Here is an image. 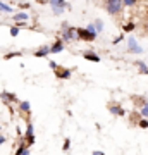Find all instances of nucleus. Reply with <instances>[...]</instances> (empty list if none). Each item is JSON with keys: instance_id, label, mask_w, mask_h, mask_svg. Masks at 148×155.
I'll return each mask as SVG.
<instances>
[{"instance_id": "nucleus-9", "label": "nucleus", "mask_w": 148, "mask_h": 155, "mask_svg": "<svg viewBox=\"0 0 148 155\" xmlns=\"http://www.w3.org/2000/svg\"><path fill=\"white\" fill-rule=\"evenodd\" d=\"M64 48H66V45H64V40L59 38V40H55V43L50 47V52H52V54H61Z\"/></svg>"}, {"instance_id": "nucleus-14", "label": "nucleus", "mask_w": 148, "mask_h": 155, "mask_svg": "<svg viewBox=\"0 0 148 155\" xmlns=\"http://www.w3.org/2000/svg\"><path fill=\"white\" fill-rule=\"evenodd\" d=\"M35 134V127H33V122L31 121H28V124H26V133L22 134V138L26 140L28 136H33Z\"/></svg>"}, {"instance_id": "nucleus-6", "label": "nucleus", "mask_w": 148, "mask_h": 155, "mask_svg": "<svg viewBox=\"0 0 148 155\" xmlns=\"http://www.w3.org/2000/svg\"><path fill=\"white\" fill-rule=\"evenodd\" d=\"M107 109H109V112L112 114V116H117V117H124L126 116V110H124L119 104H114V102H112V104L107 105Z\"/></svg>"}, {"instance_id": "nucleus-26", "label": "nucleus", "mask_w": 148, "mask_h": 155, "mask_svg": "<svg viewBox=\"0 0 148 155\" xmlns=\"http://www.w3.org/2000/svg\"><path fill=\"white\" fill-rule=\"evenodd\" d=\"M122 38H124V35H121V36H117V38H114L112 45H115V43H119V41H122Z\"/></svg>"}, {"instance_id": "nucleus-7", "label": "nucleus", "mask_w": 148, "mask_h": 155, "mask_svg": "<svg viewBox=\"0 0 148 155\" xmlns=\"http://www.w3.org/2000/svg\"><path fill=\"white\" fill-rule=\"evenodd\" d=\"M0 98L4 100L5 104H17V105L21 104V102H19V98H17L14 93H11V91H2V93H0Z\"/></svg>"}, {"instance_id": "nucleus-2", "label": "nucleus", "mask_w": 148, "mask_h": 155, "mask_svg": "<svg viewBox=\"0 0 148 155\" xmlns=\"http://www.w3.org/2000/svg\"><path fill=\"white\" fill-rule=\"evenodd\" d=\"M61 38L64 40V41H72L74 38H77V28H74V26H69V22H62Z\"/></svg>"}, {"instance_id": "nucleus-30", "label": "nucleus", "mask_w": 148, "mask_h": 155, "mask_svg": "<svg viewBox=\"0 0 148 155\" xmlns=\"http://www.w3.org/2000/svg\"><path fill=\"white\" fill-rule=\"evenodd\" d=\"M5 141H7V140H5V136H4V134H0V145H4Z\"/></svg>"}, {"instance_id": "nucleus-1", "label": "nucleus", "mask_w": 148, "mask_h": 155, "mask_svg": "<svg viewBox=\"0 0 148 155\" xmlns=\"http://www.w3.org/2000/svg\"><path fill=\"white\" fill-rule=\"evenodd\" d=\"M104 7L107 14L110 16H119L124 9V4H122V0H105L104 2Z\"/></svg>"}, {"instance_id": "nucleus-10", "label": "nucleus", "mask_w": 148, "mask_h": 155, "mask_svg": "<svg viewBox=\"0 0 148 155\" xmlns=\"http://www.w3.org/2000/svg\"><path fill=\"white\" fill-rule=\"evenodd\" d=\"M48 54H52V52H50V47H48V45H41V47L35 52L33 55L38 57V59H43V57H47Z\"/></svg>"}, {"instance_id": "nucleus-8", "label": "nucleus", "mask_w": 148, "mask_h": 155, "mask_svg": "<svg viewBox=\"0 0 148 155\" xmlns=\"http://www.w3.org/2000/svg\"><path fill=\"white\" fill-rule=\"evenodd\" d=\"M17 110H19V114L29 116V114H31V105H29V102H28V100H21V104L17 105Z\"/></svg>"}, {"instance_id": "nucleus-21", "label": "nucleus", "mask_w": 148, "mask_h": 155, "mask_svg": "<svg viewBox=\"0 0 148 155\" xmlns=\"http://www.w3.org/2000/svg\"><path fill=\"white\" fill-rule=\"evenodd\" d=\"M35 141H36L35 134H33V136H28V138H26V145H28V148H31V147L35 145Z\"/></svg>"}, {"instance_id": "nucleus-15", "label": "nucleus", "mask_w": 148, "mask_h": 155, "mask_svg": "<svg viewBox=\"0 0 148 155\" xmlns=\"http://www.w3.org/2000/svg\"><path fill=\"white\" fill-rule=\"evenodd\" d=\"M134 28H136L134 22H126V24L122 26V31H124V33H131V31H134Z\"/></svg>"}, {"instance_id": "nucleus-23", "label": "nucleus", "mask_w": 148, "mask_h": 155, "mask_svg": "<svg viewBox=\"0 0 148 155\" xmlns=\"http://www.w3.org/2000/svg\"><path fill=\"white\" fill-rule=\"evenodd\" d=\"M122 4H124V7H133L138 4V0H122Z\"/></svg>"}, {"instance_id": "nucleus-18", "label": "nucleus", "mask_w": 148, "mask_h": 155, "mask_svg": "<svg viewBox=\"0 0 148 155\" xmlns=\"http://www.w3.org/2000/svg\"><path fill=\"white\" fill-rule=\"evenodd\" d=\"M136 66L140 67V72H143V74H146V72H148V66L145 64V62H140V61H136Z\"/></svg>"}, {"instance_id": "nucleus-28", "label": "nucleus", "mask_w": 148, "mask_h": 155, "mask_svg": "<svg viewBox=\"0 0 148 155\" xmlns=\"http://www.w3.org/2000/svg\"><path fill=\"white\" fill-rule=\"evenodd\" d=\"M19 7H21V9H29V4H28V2H22V4H19Z\"/></svg>"}, {"instance_id": "nucleus-32", "label": "nucleus", "mask_w": 148, "mask_h": 155, "mask_svg": "<svg viewBox=\"0 0 148 155\" xmlns=\"http://www.w3.org/2000/svg\"><path fill=\"white\" fill-rule=\"evenodd\" d=\"M38 2H40V4H45V2H47V4H48L50 0H38Z\"/></svg>"}, {"instance_id": "nucleus-16", "label": "nucleus", "mask_w": 148, "mask_h": 155, "mask_svg": "<svg viewBox=\"0 0 148 155\" xmlns=\"http://www.w3.org/2000/svg\"><path fill=\"white\" fill-rule=\"evenodd\" d=\"M21 55H22V52H9V54L4 55V59H5V61H11L14 57H21Z\"/></svg>"}, {"instance_id": "nucleus-11", "label": "nucleus", "mask_w": 148, "mask_h": 155, "mask_svg": "<svg viewBox=\"0 0 148 155\" xmlns=\"http://www.w3.org/2000/svg\"><path fill=\"white\" fill-rule=\"evenodd\" d=\"M83 57H84L86 61H90V62H100V61H102L100 55H98V54H95V52H84Z\"/></svg>"}, {"instance_id": "nucleus-31", "label": "nucleus", "mask_w": 148, "mask_h": 155, "mask_svg": "<svg viewBox=\"0 0 148 155\" xmlns=\"http://www.w3.org/2000/svg\"><path fill=\"white\" fill-rule=\"evenodd\" d=\"M145 31H146V35H148V19H146V22H145Z\"/></svg>"}, {"instance_id": "nucleus-34", "label": "nucleus", "mask_w": 148, "mask_h": 155, "mask_svg": "<svg viewBox=\"0 0 148 155\" xmlns=\"http://www.w3.org/2000/svg\"><path fill=\"white\" fill-rule=\"evenodd\" d=\"M0 129H2V126H0Z\"/></svg>"}, {"instance_id": "nucleus-5", "label": "nucleus", "mask_w": 148, "mask_h": 155, "mask_svg": "<svg viewBox=\"0 0 148 155\" xmlns=\"http://www.w3.org/2000/svg\"><path fill=\"white\" fill-rule=\"evenodd\" d=\"M54 74H55V78H57V79H71L72 71H71V69H67V67L59 66V67L54 71Z\"/></svg>"}, {"instance_id": "nucleus-17", "label": "nucleus", "mask_w": 148, "mask_h": 155, "mask_svg": "<svg viewBox=\"0 0 148 155\" xmlns=\"http://www.w3.org/2000/svg\"><path fill=\"white\" fill-rule=\"evenodd\" d=\"M136 126H138V127H141V129H148V119H146V117H141V119L138 121Z\"/></svg>"}, {"instance_id": "nucleus-4", "label": "nucleus", "mask_w": 148, "mask_h": 155, "mask_svg": "<svg viewBox=\"0 0 148 155\" xmlns=\"http://www.w3.org/2000/svg\"><path fill=\"white\" fill-rule=\"evenodd\" d=\"M77 40H83V41H95V40H97V33H91V31H88L86 28H77Z\"/></svg>"}, {"instance_id": "nucleus-3", "label": "nucleus", "mask_w": 148, "mask_h": 155, "mask_svg": "<svg viewBox=\"0 0 148 155\" xmlns=\"http://www.w3.org/2000/svg\"><path fill=\"white\" fill-rule=\"evenodd\" d=\"M48 5L52 7L54 14H57V16H61L62 12H64V9H67L66 0H50V2H48Z\"/></svg>"}, {"instance_id": "nucleus-24", "label": "nucleus", "mask_w": 148, "mask_h": 155, "mask_svg": "<svg viewBox=\"0 0 148 155\" xmlns=\"http://www.w3.org/2000/svg\"><path fill=\"white\" fill-rule=\"evenodd\" d=\"M19 31H21V29H19V26H12V28H11V36H14V38H16L17 35H19Z\"/></svg>"}, {"instance_id": "nucleus-22", "label": "nucleus", "mask_w": 148, "mask_h": 155, "mask_svg": "<svg viewBox=\"0 0 148 155\" xmlns=\"http://www.w3.org/2000/svg\"><path fill=\"white\" fill-rule=\"evenodd\" d=\"M0 11H2V12H12V7L11 5H5L4 2H0Z\"/></svg>"}, {"instance_id": "nucleus-20", "label": "nucleus", "mask_w": 148, "mask_h": 155, "mask_svg": "<svg viewBox=\"0 0 148 155\" xmlns=\"http://www.w3.org/2000/svg\"><path fill=\"white\" fill-rule=\"evenodd\" d=\"M69 148H71V140L66 138L64 140V145H62V152H69Z\"/></svg>"}, {"instance_id": "nucleus-29", "label": "nucleus", "mask_w": 148, "mask_h": 155, "mask_svg": "<svg viewBox=\"0 0 148 155\" xmlns=\"http://www.w3.org/2000/svg\"><path fill=\"white\" fill-rule=\"evenodd\" d=\"M91 155H105L102 150H95V152H91Z\"/></svg>"}, {"instance_id": "nucleus-33", "label": "nucleus", "mask_w": 148, "mask_h": 155, "mask_svg": "<svg viewBox=\"0 0 148 155\" xmlns=\"http://www.w3.org/2000/svg\"><path fill=\"white\" fill-rule=\"evenodd\" d=\"M146 17H148V9H146Z\"/></svg>"}, {"instance_id": "nucleus-25", "label": "nucleus", "mask_w": 148, "mask_h": 155, "mask_svg": "<svg viewBox=\"0 0 148 155\" xmlns=\"http://www.w3.org/2000/svg\"><path fill=\"white\" fill-rule=\"evenodd\" d=\"M95 26H97V31H102V28H104V24H102V21H100V19H97V21H95Z\"/></svg>"}, {"instance_id": "nucleus-19", "label": "nucleus", "mask_w": 148, "mask_h": 155, "mask_svg": "<svg viewBox=\"0 0 148 155\" xmlns=\"http://www.w3.org/2000/svg\"><path fill=\"white\" fill-rule=\"evenodd\" d=\"M140 116H141V117H146V119H148V102L141 107V109H140Z\"/></svg>"}, {"instance_id": "nucleus-12", "label": "nucleus", "mask_w": 148, "mask_h": 155, "mask_svg": "<svg viewBox=\"0 0 148 155\" xmlns=\"http://www.w3.org/2000/svg\"><path fill=\"white\" fill-rule=\"evenodd\" d=\"M131 98H133V102H134V105H138L140 109H141V107H143V105H145V104L148 102V100L145 98V97H140V95H133Z\"/></svg>"}, {"instance_id": "nucleus-27", "label": "nucleus", "mask_w": 148, "mask_h": 155, "mask_svg": "<svg viewBox=\"0 0 148 155\" xmlns=\"http://www.w3.org/2000/svg\"><path fill=\"white\" fill-rule=\"evenodd\" d=\"M48 66H50V69H54V71H55V69L59 67V64H57V62H54V61H52V62H50V64H48Z\"/></svg>"}, {"instance_id": "nucleus-13", "label": "nucleus", "mask_w": 148, "mask_h": 155, "mask_svg": "<svg viewBox=\"0 0 148 155\" xmlns=\"http://www.w3.org/2000/svg\"><path fill=\"white\" fill-rule=\"evenodd\" d=\"M12 19H14L16 22H26L28 19H29V16H28L26 12H17V14L12 17Z\"/></svg>"}]
</instances>
